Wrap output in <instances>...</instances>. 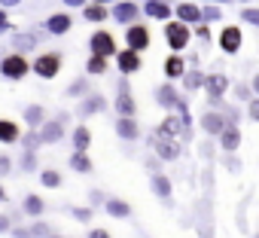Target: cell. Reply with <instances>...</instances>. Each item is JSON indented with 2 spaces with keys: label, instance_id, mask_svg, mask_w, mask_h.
Masks as SVG:
<instances>
[{
  "label": "cell",
  "instance_id": "25",
  "mask_svg": "<svg viewBox=\"0 0 259 238\" xmlns=\"http://www.w3.org/2000/svg\"><path fill=\"white\" fill-rule=\"evenodd\" d=\"M147 13L156 16V19H168V16H171V7L162 4V0H147Z\"/></svg>",
  "mask_w": 259,
  "mask_h": 238
},
{
  "label": "cell",
  "instance_id": "19",
  "mask_svg": "<svg viewBox=\"0 0 259 238\" xmlns=\"http://www.w3.org/2000/svg\"><path fill=\"white\" fill-rule=\"evenodd\" d=\"M107 16H110V10H107V7H101V4H92V7H85V10H82V19H85V22H104Z\"/></svg>",
  "mask_w": 259,
  "mask_h": 238
},
{
  "label": "cell",
  "instance_id": "17",
  "mask_svg": "<svg viewBox=\"0 0 259 238\" xmlns=\"http://www.w3.org/2000/svg\"><path fill=\"white\" fill-rule=\"evenodd\" d=\"M22 211H25V214H31V217H40V214L46 211V202H43L37 192H28V195H25V205H22Z\"/></svg>",
  "mask_w": 259,
  "mask_h": 238
},
{
  "label": "cell",
  "instance_id": "28",
  "mask_svg": "<svg viewBox=\"0 0 259 238\" xmlns=\"http://www.w3.org/2000/svg\"><path fill=\"white\" fill-rule=\"evenodd\" d=\"M156 98H159L162 107H174V104H177V92H174L171 86H162V89L156 92Z\"/></svg>",
  "mask_w": 259,
  "mask_h": 238
},
{
  "label": "cell",
  "instance_id": "44",
  "mask_svg": "<svg viewBox=\"0 0 259 238\" xmlns=\"http://www.w3.org/2000/svg\"><path fill=\"white\" fill-rule=\"evenodd\" d=\"M89 238H110V235H107L104 229H92V232H89Z\"/></svg>",
  "mask_w": 259,
  "mask_h": 238
},
{
  "label": "cell",
  "instance_id": "2",
  "mask_svg": "<svg viewBox=\"0 0 259 238\" xmlns=\"http://www.w3.org/2000/svg\"><path fill=\"white\" fill-rule=\"evenodd\" d=\"M31 70L40 80H55L58 70H61V52H43V55H37L34 64H31Z\"/></svg>",
  "mask_w": 259,
  "mask_h": 238
},
{
  "label": "cell",
  "instance_id": "22",
  "mask_svg": "<svg viewBox=\"0 0 259 238\" xmlns=\"http://www.w3.org/2000/svg\"><path fill=\"white\" fill-rule=\"evenodd\" d=\"M220 43H223V49H226V52H235V49H238V43H241V34H238L235 28H226Z\"/></svg>",
  "mask_w": 259,
  "mask_h": 238
},
{
  "label": "cell",
  "instance_id": "49",
  "mask_svg": "<svg viewBox=\"0 0 259 238\" xmlns=\"http://www.w3.org/2000/svg\"><path fill=\"white\" fill-rule=\"evenodd\" d=\"M0 202H7V192H4V186H0Z\"/></svg>",
  "mask_w": 259,
  "mask_h": 238
},
{
  "label": "cell",
  "instance_id": "16",
  "mask_svg": "<svg viewBox=\"0 0 259 238\" xmlns=\"http://www.w3.org/2000/svg\"><path fill=\"white\" fill-rule=\"evenodd\" d=\"M19 147H22L25 153H37V150L43 147V138H40V132H34V129H28V132L22 135V141H19Z\"/></svg>",
  "mask_w": 259,
  "mask_h": 238
},
{
  "label": "cell",
  "instance_id": "35",
  "mask_svg": "<svg viewBox=\"0 0 259 238\" xmlns=\"http://www.w3.org/2000/svg\"><path fill=\"white\" fill-rule=\"evenodd\" d=\"M223 147L226 150H235L238 147V129H226L223 132Z\"/></svg>",
  "mask_w": 259,
  "mask_h": 238
},
{
  "label": "cell",
  "instance_id": "30",
  "mask_svg": "<svg viewBox=\"0 0 259 238\" xmlns=\"http://www.w3.org/2000/svg\"><path fill=\"white\" fill-rule=\"evenodd\" d=\"M19 168H22L25 174H34V171H37V153H22Z\"/></svg>",
  "mask_w": 259,
  "mask_h": 238
},
{
  "label": "cell",
  "instance_id": "1",
  "mask_svg": "<svg viewBox=\"0 0 259 238\" xmlns=\"http://www.w3.org/2000/svg\"><path fill=\"white\" fill-rule=\"evenodd\" d=\"M0 73H4V80H13V83H19V80H25L28 73H31V64H28V58L25 55H4V61H0Z\"/></svg>",
  "mask_w": 259,
  "mask_h": 238
},
{
  "label": "cell",
  "instance_id": "40",
  "mask_svg": "<svg viewBox=\"0 0 259 238\" xmlns=\"http://www.w3.org/2000/svg\"><path fill=\"white\" fill-rule=\"evenodd\" d=\"M10 223H13V217L0 214V235H4V232H10Z\"/></svg>",
  "mask_w": 259,
  "mask_h": 238
},
{
  "label": "cell",
  "instance_id": "39",
  "mask_svg": "<svg viewBox=\"0 0 259 238\" xmlns=\"http://www.w3.org/2000/svg\"><path fill=\"white\" fill-rule=\"evenodd\" d=\"M201 83H204V80H201V73H189V76H186V86H189V89H198Z\"/></svg>",
  "mask_w": 259,
  "mask_h": 238
},
{
  "label": "cell",
  "instance_id": "34",
  "mask_svg": "<svg viewBox=\"0 0 259 238\" xmlns=\"http://www.w3.org/2000/svg\"><path fill=\"white\" fill-rule=\"evenodd\" d=\"M165 73H168L171 80L180 76V73H183V61H180V58H168V61H165Z\"/></svg>",
  "mask_w": 259,
  "mask_h": 238
},
{
  "label": "cell",
  "instance_id": "14",
  "mask_svg": "<svg viewBox=\"0 0 259 238\" xmlns=\"http://www.w3.org/2000/svg\"><path fill=\"white\" fill-rule=\"evenodd\" d=\"M37 37H40V34H19V31H16V34H13V49H16L19 55H25V52H31V49L37 46Z\"/></svg>",
  "mask_w": 259,
  "mask_h": 238
},
{
  "label": "cell",
  "instance_id": "23",
  "mask_svg": "<svg viewBox=\"0 0 259 238\" xmlns=\"http://www.w3.org/2000/svg\"><path fill=\"white\" fill-rule=\"evenodd\" d=\"M40 183L49 186V189H58V186H61V174H58L55 168H43V171H40Z\"/></svg>",
  "mask_w": 259,
  "mask_h": 238
},
{
  "label": "cell",
  "instance_id": "38",
  "mask_svg": "<svg viewBox=\"0 0 259 238\" xmlns=\"http://www.w3.org/2000/svg\"><path fill=\"white\" fill-rule=\"evenodd\" d=\"M10 171H13V159L7 153H0V177H7Z\"/></svg>",
  "mask_w": 259,
  "mask_h": 238
},
{
  "label": "cell",
  "instance_id": "42",
  "mask_svg": "<svg viewBox=\"0 0 259 238\" xmlns=\"http://www.w3.org/2000/svg\"><path fill=\"white\" fill-rule=\"evenodd\" d=\"M52 119H58V123H61V126L67 129V123H70V113H67V110H61V113H55Z\"/></svg>",
  "mask_w": 259,
  "mask_h": 238
},
{
  "label": "cell",
  "instance_id": "15",
  "mask_svg": "<svg viewBox=\"0 0 259 238\" xmlns=\"http://www.w3.org/2000/svg\"><path fill=\"white\" fill-rule=\"evenodd\" d=\"M92 147V132L89 126H76L73 129V153H85Z\"/></svg>",
  "mask_w": 259,
  "mask_h": 238
},
{
  "label": "cell",
  "instance_id": "45",
  "mask_svg": "<svg viewBox=\"0 0 259 238\" xmlns=\"http://www.w3.org/2000/svg\"><path fill=\"white\" fill-rule=\"evenodd\" d=\"M22 4V0H0V7H4V10H10V7H19Z\"/></svg>",
  "mask_w": 259,
  "mask_h": 238
},
{
  "label": "cell",
  "instance_id": "36",
  "mask_svg": "<svg viewBox=\"0 0 259 238\" xmlns=\"http://www.w3.org/2000/svg\"><path fill=\"white\" fill-rule=\"evenodd\" d=\"M162 135H177L180 132V119H174V116H168L165 123H162V129H159Z\"/></svg>",
  "mask_w": 259,
  "mask_h": 238
},
{
  "label": "cell",
  "instance_id": "41",
  "mask_svg": "<svg viewBox=\"0 0 259 238\" xmlns=\"http://www.w3.org/2000/svg\"><path fill=\"white\" fill-rule=\"evenodd\" d=\"M89 202H92V205H101V202H104V192H101V189H92V192H89Z\"/></svg>",
  "mask_w": 259,
  "mask_h": 238
},
{
  "label": "cell",
  "instance_id": "26",
  "mask_svg": "<svg viewBox=\"0 0 259 238\" xmlns=\"http://www.w3.org/2000/svg\"><path fill=\"white\" fill-rule=\"evenodd\" d=\"M107 214H113V217H128V214H132V208H128L122 199H107Z\"/></svg>",
  "mask_w": 259,
  "mask_h": 238
},
{
  "label": "cell",
  "instance_id": "13",
  "mask_svg": "<svg viewBox=\"0 0 259 238\" xmlns=\"http://www.w3.org/2000/svg\"><path fill=\"white\" fill-rule=\"evenodd\" d=\"M116 135H119V138H125V141H135L141 132H138V123H135V119L119 116V119H116Z\"/></svg>",
  "mask_w": 259,
  "mask_h": 238
},
{
  "label": "cell",
  "instance_id": "43",
  "mask_svg": "<svg viewBox=\"0 0 259 238\" xmlns=\"http://www.w3.org/2000/svg\"><path fill=\"white\" fill-rule=\"evenodd\" d=\"M4 31H13V25L7 22V13H4V10H0V34H4Z\"/></svg>",
  "mask_w": 259,
  "mask_h": 238
},
{
  "label": "cell",
  "instance_id": "47",
  "mask_svg": "<svg viewBox=\"0 0 259 238\" xmlns=\"http://www.w3.org/2000/svg\"><path fill=\"white\" fill-rule=\"evenodd\" d=\"M85 0H64V7H82Z\"/></svg>",
  "mask_w": 259,
  "mask_h": 238
},
{
  "label": "cell",
  "instance_id": "27",
  "mask_svg": "<svg viewBox=\"0 0 259 238\" xmlns=\"http://www.w3.org/2000/svg\"><path fill=\"white\" fill-rule=\"evenodd\" d=\"M153 144H156V153H159L162 159H177V144H168V141H162V138H156Z\"/></svg>",
  "mask_w": 259,
  "mask_h": 238
},
{
  "label": "cell",
  "instance_id": "46",
  "mask_svg": "<svg viewBox=\"0 0 259 238\" xmlns=\"http://www.w3.org/2000/svg\"><path fill=\"white\" fill-rule=\"evenodd\" d=\"M244 19H250V22H259V13H256V10H250V13H244Z\"/></svg>",
  "mask_w": 259,
  "mask_h": 238
},
{
  "label": "cell",
  "instance_id": "51",
  "mask_svg": "<svg viewBox=\"0 0 259 238\" xmlns=\"http://www.w3.org/2000/svg\"><path fill=\"white\" fill-rule=\"evenodd\" d=\"M0 61H4V58H0Z\"/></svg>",
  "mask_w": 259,
  "mask_h": 238
},
{
  "label": "cell",
  "instance_id": "18",
  "mask_svg": "<svg viewBox=\"0 0 259 238\" xmlns=\"http://www.w3.org/2000/svg\"><path fill=\"white\" fill-rule=\"evenodd\" d=\"M138 16V4H119L116 10H113V19L116 22H132Z\"/></svg>",
  "mask_w": 259,
  "mask_h": 238
},
{
  "label": "cell",
  "instance_id": "7",
  "mask_svg": "<svg viewBox=\"0 0 259 238\" xmlns=\"http://www.w3.org/2000/svg\"><path fill=\"white\" fill-rule=\"evenodd\" d=\"M70 25H73V19H70L67 13H55V16H49V19H46V25H43V28H46L49 34L61 37V34H67V31H70Z\"/></svg>",
  "mask_w": 259,
  "mask_h": 238
},
{
  "label": "cell",
  "instance_id": "33",
  "mask_svg": "<svg viewBox=\"0 0 259 238\" xmlns=\"http://www.w3.org/2000/svg\"><path fill=\"white\" fill-rule=\"evenodd\" d=\"M207 89H210V98L217 101L220 92H226V80H223V76H210V80H207Z\"/></svg>",
  "mask_w": 259,
  "mask_h": 238
},
{
  "label": "cell",
  "instance_id": "37",
  "mask_svg": "<svg viewBox=\"0 0 259 238\" xmlns=\"http://www.w3.org/2000/svg\"><path fill=\"white\" fill-rule=\"evenodd\" d=\"M70 214H73L79 223H89V220H92V208H70Z\"/></svg>",
  "mask_w": 259,
  "mask_h": 238
},
{
  "label": "cell",
  "instance_id": "11",
  "mask_svg": "<svg viewBox=\"0 0 259 238\" xmlns=\"http://www.w3.org/2000/svg\"><path fill=\"white\" fill-rule=\"evenodd\" d=\"M22 141V129L13 119H0V144H19Z\"/></svg>",
  "mask_w": 259,
  "mask_h": 238
},
{
  "label": "cell",
  "instance_id": "24",
  "mask_svg": "<svg viewBox=\"0 0 259 238\" xmlns=\"http://www.w3.org/2000/svg\"><path fill=\"white\" fill-rule=\"evenodd\" d=\"M153 189H156V195H162L165 202L171 199V183H168L165 174H153Z\"/></svg>",
  "mask_w": 259,
  "mask_h": 238
},
{
  "label": "cell",
  "instance_id": "6",
  "mask_svg": "<svg viewBox=\"0 0 259 238\" xmlns=\"http://www.w3.org/2000/svg\"><path fill=\"white\" fill-rule=\"evenodd\" d=\"M104 107H107L104 95H85V98L79 101V107H76V116H79V119H85V116H95V113H101Z\"/></svg>",
  "mask_w": 259,
  "mask_h": 238
},
{
  "label": "cell",
  "instance_id": "50",
  "mask_svg": "<svg viewBox=\"0 0 259 238\" xmlns=\"http://www.w3.org/2000/svg\"><path fill=\"white\" fill-rule=\"evenodd\" d=\"M253 86H256V92H259V76H256V83H253Z\"/></svg>",
  "mask_w": 259,
  "mask_h": 238
},
{
  "label": "cell",
  "instance_id": "8",
  "mask_svg": "<svg viewBox=\"0 0 259 238\" xmlns=\"http://www.w3.org/2000/svg\"><path fill=\"white\" fill-rule=\"evenodd\" d=\"M165 37H168V43H171L174 49H183V46L189 43V31H186V25H183V22L168 25V28H165Z\"/></svg>",
  "mask_w": 259,
  "mask_h": 238
},
{
  "label": "cell",
  "instance_id": "48",
  "mask_svg": "<svg viewBox=\"0 0 259 238\" xmlns=\"http://www.w3.org/2000/svg\"><path fill=\"white\" fill-rule=\"evenodd\" d=\"M250 113H253V119H259V101H253V107H250Z\"/></svg>",
  "mask_w": 259,
  "mask_h": 238
},
{
  "label": "cell",
  "instance_id": "20",
  "mask_svg": "<svg viewBox=\"0 0 259 238\" xmlns=\"http://www.w3.org/2000/svg\"><path fill=\"white\" fill-rule=\"evenodd\" d=\"M70 168L79 171V174H92L95 165H92V159H89L85 153H73V156H70Z\"/></svg>",
  "mask_w": 259,
  "mask_h": 238
},
{
  "label": "cell",
  "instance_id": "29",
  "mask_svg": "<svg viewBox=\"0 0 259 238\" xmlns=\"http://www.w3.org/2000/svg\"><path fill=\"white\" fill-rule=\"evenodd\" d=\"M177 16H180L183 22H198V7H192V4H183V7H177Z\"/></svg>",
  "mask_w": 259,
  "mask_h": 238
},
{
  "label": "cell",
  "instance_id": "21",
  "mask_svg": "<svg viewBox=\"0 0 259 238\" xmlns=\"http://www.w3.org/2000/svg\"><path fill=\"white\" fill-rule=\"evenodd\" d=\"M85 95H89V80H73L64 89V98H85Z\"/></svg>",
  "mask_w": 259,
  "mask_h": 238
},
{
  "label": "cell",
  "instance_id": "31",
  "mask_svg": "<svg viewBox=\"0 0 259 238\" xmlns=\"http://www.w3.org/2000/svg\"><path fill=\"white\" fill-rule=\"evenodd\" d=\"M201 126H204L207 132H223V119H220L217 113H207V116L201 119Z\"/></svg>",
  "mask_w": 259,
  "mask_h": 238
},
{
  "label": "cell",
  "instance_id": "5",
  "mask_svg": "<svg viewBox=\"0 0 259 238\" xmlns=\"http://www.w3.org/2000/svg\"><path fill=\"white\" fill-rule=\"evenodd\" d=\"M25 123H28V129H34V132H40L46 123H49V119H46V107L43 104H28L25 107Z\"/></svg>",
  "mask_w": 259,
  "mask_h": 238
},
{
  "label": "cell",
  "instance_id": "10",
  "mask_svg": "<svg viewBox=\"0 0 259 238\" xmlns=\"http://www.w3.org/2000/svg\"><path fill=\"white\" fill-rule=\"evenodd\" d=\"M116 110H119V116H128V119H132V116H135V110H138V104H135V98H132V95H128V86H125V83L119 86Z\"/></svg>",
  "mask_w": 259,
  "mask_h": 238
},
{
  "label": "cell",
  "instance_id": "4",
  "mask_svg": "<svg viewBox=\"0 0 259 238\" xmlns=\"http://www.w3.org/2000/svg\"><path fill=\"white\" fill-rule=\"evenodd\" d=\"M125 40H128V49L141 52V49H147V46H150V31H147L144 25H132V28L125 31Z\"/></svg>",
  "mask_w": 259,
  "mask_h": 238
},
{
  "label": "cell",
  "instance_id": "9",
  "mask_svg": "<svg viewBox=\"0 0 259 238\" xmlns=\"http://www.w3.org/2000/svg\"><path fill=\"white\" fill-rule=\"evenodd\" d=\"M116 64H119L122 73H135V70H141V55L135 49H125V52L116 55Z\"/></svg>",
  "mask_w": 259,
  "mask_h": 238
},
{
  "label": "cell",
  "instance_id": "12",
  "mask_svg": "<svg viewBox=\"0 0 259 238\" xmlns=\"http://www.w3.org/2000/svg\"><path fill=\"white\" fill-rule=\"evenodd\" d=\"M40 138H43V144H58L64 138V126L58 123V119H49V123L40 129Z\"/></svg>",
  "mask_w": 259,
  "mask_h": 238
},
{
  "label": "cell",
  "instance_id": "32",
  "mask_svg": "<svg viewBox=\"0 0 259 238\" xmlns=\"http://www.w3.org/2000/svg\"><path fill=\"white\" fill-rule=\"evenodd\" d=\"M85 70H89V73H104V70H107V58L92 55V58L85 61Z\"/></svg>",
  "mask_w": 259,
  "mask_h": 238
},
{
  "label": "cell",
  "instance_id": "3",
  "mask_svg": "<svg viewBox=\"0 0 259 238\" xmlns=\"http://www.w3.org/2000/svg\"><path fill=\"white\" fill-rule=\"evenodd\" d=\"M89 49H92V55H98V58L119 55V52H116V40H113V34H110V31H95V34H92V40H89Z\"/></svg>",
  "mask_w": 259,
  "mask_h": 238
}]
</instances>
